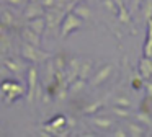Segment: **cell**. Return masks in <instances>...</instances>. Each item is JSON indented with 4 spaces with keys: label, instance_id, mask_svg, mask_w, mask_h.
<instances>
[{
    "label": "cell",
    "instance_id": "cell-12",
    "mask_svg": "<svg viewBox=\"0 0 152 137\" xmlns=\"http://www.w3.org/2000/svg\"><path fill=\"white\" fill-rule=\"evenodd\" d=\"M74 13L79 15L80 18H90V16H92L90 8H87V7H83V5H77L75 8H74Z\"/></svg>",
    "mask_w": 152,
    "mask_h": 137
},
{
    "label": "cell",
    "instance_id": "cell-6",
    "mask_svg": "<svg viewBox=\"0 0 152 137\" xmlns=\"http://www.w3.org/2000/svg\"><path fill=\"white\" fill-rule=\"evenodd\" d=\"M144 55L152 57V18L147 20V41L144 44Z\"/></svg>",
    "mask_w": 152,
    "mask_h": 137
},
{
    "label": "cell",
    "instance_id": "cell-18",
    "mask_svg": "<svg viewBox=\"0 0 152 137\" xmlns=\"http://www.w3.org/2000/svg\"><path fill=\"white\" fill-rule=\"evenodd\" d=\"M83 82H85L83 78H80L79 82H75V83H74L72 87H70V91H77V90H80V88L83 87Z\"/></svg>",
    "mask_w": 152,
    "mask_h": 137
},
{
    "label": "cell",
    "instance_id": "cell-21",
    "mask_svg": "<svg viewBox=\"0 0 152 137\" xmlns=\"http://www.w3.org/2000/svg\"><path fill=\"white\" fill-rule=\"evenodd\" d=\"M7 67L10 68V70H18V67H17L15 62H7Z\"/></svg>",
    "mask_w": 152,
    "mask_h": 137
},
{
    "label": "cell",
    "instance_id": "cell-25",
    "mask_svg": "<svg viewBox=\"0 0 152 137\" xmlns=\"http://www.w3.org/2000/svg\"><path fill=\"white\" fill-rule=\"evenodd\" d=\"M7 2H10V3H15V5H18V3H20V0H7Z\"/></svg>",
    "mask_w": 152,
    "mask_h": 137
},
{
    "label": "cell",
    "instance_id": "cell-9",
    "mask_svg": "<svg viewBox=\"0 0 152 137\" xmlns=\"http://www.w3.org/2000/svg\"><path fill=\"white\" fill-rule=\"evenodd\" d=\"M43 15V8H41L39 5H30L28 7V10H26V18H36V16H41Z\"/></svg>",
    "mask_w": 152,
    "mask_h": 137
},
{
    "label": "cell",
    "instance_id": "cell-10",
    "mask_svg": "<svg viewBox=\"0 0 152 137\" xmlns=\"http://www.w3.org/2000/svg\"><path fill=\"white\" fill-rule=\"evenodd\" d=\"M90 70H92V62H90V60L82 62V65H80V70H79V77L85 80V78L88 77Z\"/></svg>",
    "mask_w": 152,
    "mask_h": 137
},
{
    "label": "cell",
    "instance_id": "cell-24",
    "mask_svg": "<svg viewBox=\"0 0 152 137\" xmlns=\"http://www.w3.org/2000/svg\"><path fill=\"white\" fill-rule=\"evenodd\" d=\"M141 2H142V0H132V10L137 8V7L141 5Z\"/></svg>",
    "mask_w": 152,
    "mask_h": 137
},
{
    "label": "cell",
    "instance_id": "cell-3",
    "mask_svg": "<svg viewBox=\"0 0 152 137\" xmlns=\"http://www.w3.org/2000/svg\"><path fill=\"white\" fill-rule=\"evenodd\" d=\"M111 72H113V65L111 64H106L105 67H102L98 72H96V75L93 77V80H92V85H93V87H96V85L103 83V82L111 75Z\"/></svg>",
    "mask_w": 152,
    "mask_h": 137
},
{
    "label": "cell",
    "instance_id": "cell-26",
    "mask_svg": "<svg viewBox=\"0 0 152 137\" xmlns=\"http://www.w3.org/2000/svg\"><path fill=\"white\" fill-rule=\"evenodd\" d=\"M74 2H75V0H74Z\"/></svg>",
    "mask_w": 152,
    "mask_h": 137
},
{
    "label": "cell",
    "instance_id": "cell-14",
    "mask_svg": "<svg viewBox=\"0 0 152 137\" xmlns=\"http://www.w3.org/2000/svg\"><path fill=\"white\" fill-rule=\"evenodd\" d=\"M111 113H113V114H116V116H119V117H129V116H131V113H129L128 108L116 106V104H115V108L111 109Z\"/></svg>",
    "mask_w": 152,
    "mask_h": 137
},
{
    "label": "cell",
    "instance_id": "cell-2",
    "mask_svg": "<svg viewBox=\"0 0 152 137\" xmlns=\"http://www.w3.org/2000/svg\"><path fill=\"white\" fill-rule=\"evenodd\" d=\"M23 55H25L26 59H30V60H33V62L44 60V59L48 57L46 54H43L41 51H38L36 46H33V44H26V46H23Z\"/></svg>",
    "mask_w": 152,
    "mask_h": 137
},
{
    "label": "cell",
    "instance_id": "cell-19",
    "mask_svg": "<svg viewBox=\"0 0 152 137\" xmlns=\"http://www.w3.org/2000/svg\"><path fill=\"white\" fill-rule=\"evenodd\" d=\"M64 59L62 57H57L56 59V67H57V70H64Z\"/></svg>",
    "mask_w": 152,
    "mask_h": 137
},
{
    "label": "cell",
    "instance_id": "cell-20",
    "mask_svg": "<svg viewBox=\"0 0 152 137\" xmlns=\"http://www.w3.org/2000/svg\"><path fill=\"white\" fill-rule=\"evenodd\" d=\"M43 5L44 7H54L56 5V0H43Z\"/></svg>",
    "mask_w": 152,
    "mask_h": 137
},
{
    "label": "cell",
    "instance_id": "cell-13",
    "mask_svg": "<svg viewBox=\"0 0 152 137\" xmlns=\"http://www.w3.org/2000/svg\"><path fill=\"white\" fill-rule=\"evenodd\" d=\"M128 130H129V136H142L144 134V129H142L141 126H137V124H132V122H129L128 124Z\"/></svg>",
    "mask_w": 152,
    "mask_h": 137
},
{
    "label": "cell",
    "instance_id": "cell-7",
    "mask_svg": "<svg viewBox=\"0 0 152 137\" xmlns=\"http://www.w3.org/2000/svg\"><path fill=\"white\" fill-rule=\"evenodd\" d=\"M44 26H46V21H44L43 18H39V16H36V18H31L30 23H28V28L33 29V31L38 33V34H41V33L44 31Z\"/></svg>",
    "mask_w": 152,
    "mask_h": 137
},
{
    "label": "cell",
    "instance_id": "cell-15",
    "mask_svg": "<svg viewBox=\"0 0 152 137\" xmlns=\"http://www.w3.org/2000/svg\"><path fill=\"white\" fill-rule=\"evenodd\" d=\"M113 103H115L116 106H123V108H129V106H131V100H129V98H124V96L115 98V101H113Z\"/></svg>",
    "mask_w": 152,
    "mask_h": 137
},
{
    "label": "cell",
    "instance_id": "cell-16",
    "mask_svg": "<svg viewBox=\"0 0 152 137\" xmlns=\"http://www.w3.org/2000/svg\"><path fill=\"white\" fill-rule=\"evenodd\" d=\"M136 117H137L139 122H144V124H147V126L151 124V117H149V114H145V113H139Z\"/></svg>",
    "mask_w": 152,
    "mask_h": 137
},
{
    "label": "cell",
    "instance_id": "cell-8",
    "mask_svg": "<svg viewBox=\"0 0 152 137\" xmlns=\"http://www.w3.org/2000/svg\"><path fill=\"white\" fill-rule=\"evenodd\" d=\"M23 36L25 38L28 39V42H30V44H33V46H39V34H38V33H34L33 29H30V28H26L23 31Z\"/></svg>",
    "mask_w": 152,
    "mask_h": 137
},
{
    "label": "cell",
    "instance_id": "cell-1",
    "mask_svg": "<svg viewBox=\"0 0 152 137\" xmlns=\"http://www.w3.org/2000/svg\"><path fill=\"white\" fill-rule=\"evenodd\" d=\"M82 26V18L75 13H67L66 18H64V23H62V31H61V36L66 38L67 34H70L72 31L79 29Z\"/></svg>",
    "mask_w": 152,
    "mask_h": 137
},
{
    "label": "cell",
    "instance_id": "cell-22",
    "mask_svg": "<svg viewBox=\"0 0 152 137\" xmlns=\"http://www.w3.org/2000/svg\"><path fill=\"white\" fill-rule=\"evenodd\" d=\"M113 136H118V137H124L126 136V132L123 129H118V132H113Z\"/></svg>",
    "mask_w": 152,
    "mask_h": 137
},
{
    "label": "cell",
    "instance_id": "cell-11",
    "mask_svg": "<svg viewBox=\"0 0 152 137\" xmlns=\"http://www.w3.org/2000/svg\"><path fill=\"white\" fill-rule=\"evenodd\" d=\"M93 122L96 124V126L98 127H102V129H110V127H111V119H110V117H93Z\"/></svg>",
    "mask_w": 152,
    "mask_h": 137
},
{
    "label": "cell",
    "instance_id": "cell-5",
    "mask_svg": "<svg viewBox=\"0 0 152 137\" xmlns=\"http://www.w3.org/2000/svg\"><path fill=\"white\" fill-rule=\"evenodd\" d=\"M36 68L31 67L30 72H28V83H30V87H28V100L33 101V95H34V88H36Z\"/></svg>",
    "mask_w": 152,
    "mask_h": 137
},
{
    "label": "cell",
    "instance_id": "cell-4",
    "mask_svg": "<svg viewBox=\"0 0 152 137\" xmlns=\"http://www.w3.org/2000/svg\"><path fill=\"white\" fill-rule=\"evenodd\" d=\"M139 74L144 80L152 77V59L151 57H142L141 62H139Z\"/></svg>",
    "mask_w": 152,
    "mask_h": 137
},
{
    "label": "cell",
    "instance_id": "cell-17",
    "mask_svg": "<svg viewBox=\"0 0 152 137\" xmlns=\"http://www.w3.org/2000/svg\"><path fill=\"white\" fill-rule=\"evenodd\" d=\"M102 108V103L100 101H96V103H93L92 106H88V108H85L83 109V113H87V114H90V113H93V111H96V109H100Z\"/></svg>",
    "mask_w": 152,
    "mask_h": 137
},
{
    "label": "cell",
    "instance_id": "cell-23",
    "mask_svg": "<svg viewBox=\"0 0 152 137\" xmlns=\"http://www.w3.org/2000/svg\"><path fill=\"white\" fill-rule=\"evenodd\" d=\"M145 90H147V93H149V96L152 98V83H147L145 85Z\"/></svg>",
    "mask_w": 152,
    "mask_h": 137
}]
</instances>
